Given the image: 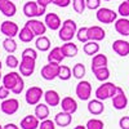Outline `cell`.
<instances>
[{"instance_id": "d590c367", "label": "cell", "mask_w": 129, "mask_h": 129, "mask_svg": "<svg viewBox=\"0 0 129 129\" xmlns=\"http://www.w3.org/2000/svg\"><path fill=\"white\" fill-rule=\"evenodd\" d=\"M72 7H74L75 12L81 14V13H84L85 8H87V2L85 0H72Z\"/></svg>"}, {"instance_id": "4316f807", "label": "cell", "mask_w": 129, "mask_h": 129, "mask_svg": "<svg viewBox=\"0 0 129 129\" xmlns=\"http://www.w3.org/2000/svg\"><path fill=\"white\" fill-rule=\"evenodd\" d=\"M64 56L62 53L61 47H54L48 54V62H54V63H61L63 61Z\"/></svg>"}, {"instance_id": "74e56055", "label": "cell", "mask_w": 129, "mask_h": 129, "mask_svg": "<svg viewBox=\"0 0 129 129\" xmlns=\"http://www.w3.org/2000/svg\"><path fill=\"white\" fill-rule=\"evenodd\" d=\"M85 126H87V129H103L105 124L100 119H90L87 121V125Z\"/></svg>"}, {"instance_id": "7c38bea8", "label": "cell", "mask_w": 129, "mask_h": 129, "mask_svg": "<svg viewBox=\"0 0 129 129\" xmlns=\"http://www.w3.org/2000/svg\"><path fill=\"white\" fill-rule=\"evenodd\" d=\"M19 109V102L16 98H7L3 100L2 105H0V110H2L5 115H14Z\"/></svg>"}, {"instance_id": "7a4b0ae2", "label": "cell", "mask_w": 129, "mask_h": 129, "mask_svg": "<svg viewBox=\"0 0 129 129\" xmlns=\"http://www.w3.org/2000/svg\"><path fill=\"white\" fill-rule=\"evenodd\" d=\"M78 32V26L74 19H64L62 22L61 28L58 30V36L62 41H71Z\"/></svg>"}, {"instance_id": "277c9868", "label": "cell", "mask_w": 129, "mask_h": 129, "mask_svg": "<svg viewBox=\"0 0 129 129\" xmlns=\"http://www.w3.org/2000/svg\"><path fill=\"white\" fill-rule=\"evenodd\" d=\"M47 12L45 7H41L38 4V2H27L23 5V14L27 18H35V17H41Z\"/></svg>"}, {"instance_id": "f5cc1de1", "label": "cell", "mask_w": 129, "mask_h": 129, "mask_svg": "<svg viewBox=\"0 0 129 129\" xmlns=\"http://www.w3.org/2000/svg\"><path fill=\"white\" fill-rule=\"evenodd\" d=\"M0 129H4V126H3V125H0Z\"/></svg>"}, {"instance_id": "5bb4252c", "label": "cell", "mask_w": 129, "mask_h": 129, "mask_svg": "<svg viewBox=\"0 0 129 129\" xmlns=\"http://www.w3.org/2000/svg\"><path fill=\"white\" fill-rule=\"evenodd\" d=\"M112 49L117 56L126 57L129 54V41L123 40V39H117L112 43Z\"/></svg>"}, {"instance_id": "6da1fadb", "label": "cell", "mask_w": 129, "mask_h": 129, "mask_svg": "<svg viewBox=\"0 0 129 129\" xmlns=\"http://www.w3.org/2000/svg\"><path fill=\"white\" fill-rule=\"evenodd\" d=\"M2 80H3V85L5 88H8L13 94H21L25 88V81L22 79V75L16 71L8 72L3 76Z\"/></svg>"}, {"instance_id": "8d00e7d4", "label": "cell", "mask_w": 129, "mask_h": 129, "mask_svg": "<svg viewBox=\"0 0 129 129\" xmlns=\"http://www.w3.org/2000/svg\"><path fill=\"white\" fill-rule=\"evenodd\" d=\"M5 64L10 69H16V67L19 66V61L13 53H9V54L7 56V58H5Z\"/></svg>"}, {"instance_id": "9f6ffc18", "label": "cell", "mask_w": 129, "mask_h": 129, "mask_svg": "<svg viewBox=\"0 0 129 129\" xmlns=\"http://www.w3.org/2000/svg\"><path fill=\"white\" fill-rule=\"evenodd\" d=\"M13 2H14V0H13Z\"/></svg>"}, {"instance_id": "30bf717a", "label": "cell", "mask_w": 129, "mask_h": 129, "mask_svg": "<svg viewBox=\"0 0 129 129\" xmlns=\"http://www.w3.org/2000/svg\"><path fill=\"white\" fill-rule=\"evenodd\" d=\"M0 31H2V34L5 35L7 38H14L16 35L19 34V27L16 22L7 19L0 25Z\"/></svg>"}, {"instance_id": "11a10c76", "label": "cell", "mask_w": 129, "mask_h": 129, "mask_svg": "<svg viewBox=\"0 0 129 129\" xmlns=\"http://www.w3.org/2000/svg\"><path fill=\"white\" fill-rule=\"evenodd\" d=\"M0 25H2V23H0Z\"/></svg>"}, {"instance_id": "c3c4849f", "label": "cell", "mask_w": 129, "mask_h": 129, "mask_svg": "<svg viewBox=\"0 0 129 129\" xmlns=\"http://www.w3.org/2000/svg\"><path fill=\"white\" fill-rule=\"evenodd\" d=\"M74 129H87V126H85V125H76Z\"/></svg>"}, {"instance_id": "d4e9b609", "label": "cell", "mask_w": 129, "mask_h": 129, "mask_svg": "<svg viewBox=\"0 0 129 129\" xmlns=\"http://www.w3.org/2000/svg\"><path fill=\"white\" fill-rule=\"evenodd\" d=\"M109 64V58H107L105 54H97L93 56V59H92V70H95V69H101V67H106Z\"/></svg>"}, {"instance_id": "f35d334b", "label": "cell", "mask_w": 129, "mask_h": 129, "mask_svg": "<svg viewBox=\"0 0 129 129\" xmlns=\"http://www.w3.org/2000/svg\"><path fill=\"white\" fill-rule=\"evenodd\" d=\"M117 13H119L121 17H129V0H124V2L119 5L117 8Z\"/></svg>"}, {"instance_id": "3957f363", "label": "cell", "mask_w": 129, "mask_h": 129, "mask_svg": "<svg viewBox=\"0 0 129 129\" xmlns=\"http://www.w3.org/2000/svg\"><path fill=\"white\" fill-rule=\"evenodd\" d=\"M116 90H117V85H115L114 83H110V81H103L102 85H100L95 89L94 94H95V98H98L101 101H106L109 98H112Z\"/></svg>"}, {"instance_id": "9c48e42d", "label": "cell", "mask_w": 129, "mask_h": 129, "mask_svg": "<svg viewBox=\"0 0 129 129\" xmlns=\"http://www.w3.org/2000/svg\"><path fill=\"white\" fill-rule=\"evenodd\" d=\"M75 93H76L79 100L88 101L90 98V94H92V85H90V83L87 81V80H80L78 83V85H76Z\"/></svg>"}, {"instance_id": "681fc988", "label": "cell", "mask_w": 129, "mask_h": 129, "mask_svg": "<svg viewBox=\"0 0 129 129\" xmlns=\"http://www.w3.org/2000/svg\"><path fill=\"white\" fill-rule=\"evenodd\" d=\"M2 67H3V63H2V61H0V70H2Z\"/></svg>"}, {"instance_id": "f907efd6", "label": "cell", "mask_w": 129, "mask_h": 129, "mask_svg": "<svg viewBox=\"0 0 129 129\" xmlns=\"http://www.w3.org/2000/svg\"><path fill=\"white\" fill-rule=\"evenodd\" d=\"M4 2H7V0H0V4H3Z\"/></svg>"}, {"instance_id": "f1b7e54d", "label": "cell", "mask_w": 129, "mask_h": 129, "mask_svg": "<svg viewBox=\"0 0 129 129\" xmlns=\"http://www.w3.org/2000/svg\"><path fill=\"white\" fill-rule=\"evenodd\" d=\"M35 47L40 52H48L50 49V40L45 36V35H41L36 39L35 41Z\"/></svg>"}, {"instance_id": "60d3db41", "label": "cell", "mask_w": 129, "mask_h": 129, "mask_svg": "<svg viewBox=\"0 0 129 129\" xmlns=\"http://www.w3.org/2000/svg\"><path fill=\"white\" fill-rule=\"evenodd\" d=\"M87 2V8L90 10H97L101 8V0H85Z\"/></svg>"}, {"instance_id": "4dcf8cb0", "label": "cell", "mask_w": 129, "mask_h": 129, "mask_svg": "<svg viewBox=\"0 0 129 129\" xmlns=\"http://www.w3.org/2000/svg\"><path fill=\"white\" fill-rule=\"evenodd\" d=\"M18 38H19V40L21 41H23V43H30V41H32L34 40V38H35V34L32 32L27 26H25L22 30L19 31V34H18Z\"/></svg>"}, {"instance_id": "e575fe53", "label": "cell", "mask_w": 129, "mask_h": 129, "mask_svg": "<svg viewBox=\"0 0 129 129\" xmlns=\"http://www.w3.org/2000/svg\"><path fill=\"white\" fill-rule=\"evenodd\" d=\"M76 38L80 43L85 44L87 41H89V36H88V27H80L76 32Z\"/></svg>"}, {"instance_id": "9a60e30c", "label": "cell", "mask_w": 129, "mask_h": 129, "mask_svg": "<svg viewBox=\"0 0 129 129\" xmlns=\"http://www.w3.org/2000/svg\"><path fill=\"white\" fill-rule=\"evenodd\" d=\"M44 22H45L47 27L50 28L52 31H57L62 26V21H61L59 16L56 13H47L45 18H44Z\"/></svg>"}, {"instance_id": "ee69618b", "label": "cell", "mask_w": 129, "mask_h": 129, "mask_svg": "<svg viewBox=\"0 0 129 129\" xmlns=\"http://www.w3.org/2000/svg\"><path fill=\"white\" fill-rule=\"evenodd\" d=\"M119 126L121 129H129V116H123L119 120Z\"/></svg>"}, {"instance_id": "816d5d0a", "label": "cell", "mask_w": 129, "mask_h": 129, "mask_svg": "<svg viewBox=\"0 0 129 129\" xmlns=\"http://www.w3.org/2000/svg\"><path fill=\"white\" fill-rule=\"evenodd\" d=\"M0 79H3V78H2V70H0Z\"/></svg>"}, {"instance_id": "bcb514c9", "label": "cell", "mask_w": 129, "mask_h": 129, "mask_svg": "<svg viewBox=\"0 0 129 129\" xmlns=\"http://www.w3.org/2000/svg\"><path fill=\"white\" fill-rule=\"evenodd\" d=\"M36 2H38V4L39 5H41V7H48L49 4H52V0H36Z\"/></svg>"}, {"instance_id": "b9f144b4", "label": "cell", "mask_w": 129, "mask_h": 129, "mask_svg": "<svg viewBox=\"0 0 129 129\" xmlns=\"http://www.w3.org/2000/svg\"><path fill=\"white\" fill-rule=\"evenodd\" d=\"M21 57H31V58L36 59L38 58V53H36L35 49H32V48H26L22 52V56H21Z\"/></svg>"}, {"instance_id": "ffe728a7", "label": "cell", "mask_w": 129, "mask_h": 129, "mask_svg": "<svg viewBox=\"0 0 129 129\" xmlns=\"http://www.w3.org/2000/svg\"><path fill=\"white\" fill-rule=\"evenodd\" d=\"M40 120L35 115H27L21 120V129H38Z\"/></svg>"}, {"instance_id": "ac0fdd59", "label": "cell", "mask_w": 129, "mask_h": 129, "mask_svg": "<svg viewBox=\"0 0 129 129\" xmlns=\"http://www.w3.org/2000/svg\"><path fill=\"white\" fill-rule=\"evenodd\" d=\"M115 30L119 35L129 36V19L126 17H121L115 21Z\"/></svg>"}, {"instance_id": "ba28073f", "label": "cell", "mask_w": 129, "mask_h": 129, "mask_svg": "<svg viewBox=\"0 0 129 129\" xmlns=\"http://www.w3.org/2000/svg\"><path fill=\"white\" fill-rule=\"evenodd\" d=\"M36 59L31 57H21V63H19V74L22 76H31L35 71L36 66Z\"/></svg>"}, {"instance_id": "8fae6325", "label": "cell", "mask_w": 129, "mask_h": 129, "mask_svg": "<svg viewBox=\"0 0 129 129\" xmlns=\"http://www.w3.org/2000/svg\"><path fill=\"white\" fill-rule=\"evenodd\" d=\"M25 26H27L32 32L35 34V36H41L47 32V25L45 22H41L39 19L35 18H30L27 22L25 23Z\"/></svg>"}, {"instance_id": "836d02e7", "label": "cell", "mask_w": 129, "mask_h": 129, "mask_svg": "<svg viewBox=\"0 0 129 129\" xmlns=\"http://www.w3.org/2000/svg\"><path fill=\"white\" fill-rule=\"evenodd\" d=\"M3 48L8 52V53H14L17 50V43L13 38H7L3 41Z\"/></svg>"}, {"instance_id": "cb8c5ba5", "label": "cell", "mask_w": 129, "mask_h": 129, "mask_svg": "<svg viewBox=\"0 0 129 129\" xmlns=\"http://www.w3.org/2000/svg\"><path fill=\"white\" fill-rule=\"evenodd\" d=\"M0 12L5 17H13L17 13V7L13 3V0H7L3 4H0Z\"/></svg>"}, {"instance_id": "83f0119b", "label": "cell", "mask_w": 129, "mask_h": 129, "mask_svg": "<svg viewBox=\"0 0 129 129\" xmlns=\"http://www.w3.org/2000/svg\"><path fill=\"white\" fill-rule=\"evenodd\" d=\"M83 50H84L85 54H88V56L97 54V53L100 52V44H98V41H93V40L87 41L84 44V47H83Z\"/></svg>"}, {"instance_id": "7bdbcfd3", "label": "cell", "mask_w": 129, "mask_h": 129, "mask_svg": "<svg viewBox=\"0 0 129 129\" xmlns=\"http://www.w3.org/2000/svg\"><path fill=\"white\" fill-rule=\"evenodd\" d=\"M52 4H54L59 8H66L71 4V0H52Z\"/></svg>"}, {"instance_id": "5b68a950", "label": "cell", "mask_w": 129, "mask_h": 129, "mask_svg": "<svg viewBox=\"0 0 129 129\" xmlns=\"http://www.w3.org/2000/svg\"><path fill=\"white\" fill-rule=\"evenodd\" d=\"M95 17L98 22L109 25V23H114L117 19V13L110 8H100V9H97Z\"/></svg>"}, {"instance_id": "44dd1931", "label": "cell", "mask_w": 129, "mask_h": 129, "mask_svg": "<svg viewBox=\"0 0 129 129\" xmlns=\"http://www.w3.org/2000/svg\"><path fill=\"white\" fill-rule=\"evenodd\" d=\"M44 100H45V103L48 106H52V107H56V106L61 105V97H59V94L56 90H52V89L44 92Z\"/></svg>"}, {"instance_id": "e0dca14e", "label": "cell", "mask_w": 129, "mask_h": 129, "mask_svg": "<svg viewBox=\"0 0 129 129\" xmlns=\"http://www.w3.org/2000/svg\"><path fill=\"white\" fill-rule=\"evenodd\" d=\"M61 107H62V111H66L69 114H75L78 110V102L72 97L67 95L61 100Z\"/></svg>"}, {"instance_id": "f6af8a7d", "label": "cell", "mask_w": 129, "mask_h": 129, "mask_svg": "<svg viewBox=\"0 0 129 129\" xmlns=\"http://www.w3.org/2000/svg\"><path fill=\"white\" fill-rule=\"evenodd\" d=\"M9 93H10V90L8 88H5L4 85H0V100H7Z\"/></svg>"}, {"instance_id": "d6986e66", "label": "cell", "mask_w": 129, "mask_h": 129, "mask_svg": "<svg viewBox=\"0 0 129 129\" xmlns=\"http://www.w3.org/2000/svg\"><path fill=\"white\" fill-rule=\"evenodd\" d=\"M72 121V114H69L66 111H61L54 116V123L56 125L64 128V126H69Z\"/></svg>"}, {"instance_id": "7dc6e473", "label": "cell", "mask_w": 129, "mask_h": 129, "mask_svg": "<svg viewBox=\"0 0 129 129\" xmlns=\"http://www.w3.org/2000/svg\"><path fill=\"white\" fill-rule=\"evenodd\" d=\"M4 129H19V126H17L13 123H8L7 125H4Z\"/></svg>"}, {"instance_id": "d6a6232c", "label": "cell", "mask_w": 129, "mask_h": 129, "mask_svg": "<svg viewBox=\"0 0 129 129\" xmlns=\"http://www.w3.org/2000/svg\"><path fill=\"white\" fill-rule=\"evenodd\" d=\"M85 71L87 70H85V66L83 63H76L72 67V76L79 80H83V78L85 76Z\"/></svg>"}, {"instance_id": "4fadbf2b", "label": "cell", "mask_w": 129, "mask_h": 129, "mask_svg": "<svg viewBox=\"0 0 129 129\" xmlns=\"http://www.w3.org/2000/svg\"><path fill=\"white\" fill-rule=\"evenodd\" d=\"M111 100H112L114 109H116V110H124L125 107L128 106V98H126L124 90L120 87H117V90H116L115 95L112 97Z\"/></svg>"}, {"instance_id": "603a6c76", "label": "cell", "mask_w": 129, "mask_h": 129, "mask_svg": "<svg viewBox=\"0 0 129 129\" xmlns=\"http://www.w3.org/2000/svg\"><path fill=\"white\" fill-rule=\"evenodd\" d=\"M61 49H62V53H63L64 58H66V57H67V58H72V57L76 56L78 52H79L78 45L74 44L72 41H66L64 44H62Z\"/></svg>"}, {"instance_id": "db71d44e", "label": "cell", "mask_w": 129, "mask_h": 129, "mask_svg": "<svg viewBox=\"0 0 129 129\" xmlns=\"http://www.w3.org/2000/svg\"><path fill=\"white\" fill-rule=\"evenodd\" d=\"M103 2H111V0H103Z\"/></svg>"}, {"instance_id": "f546056e", "label": "cell", "mask_w": 129, "mask_h": 129, "mask_svg": "<svg viewBox=\"0 0 129 129\" xmlns=\"http://www.w3.org/2000/svg\"><path fill=\"white\" fill-rule=\"evenodd\" d=\"M92 72H93V75L95 76V79L97 80H100V81H107L109 80V78H110V70H109V67H101V69H95V70H92Z\"/></svg>"}, {"instance_id": "ab89813d", "label": "cell", "mask_w": 129, "mask_h": 129, "mask_svg": "<svg viewBox=\"0 0 129 129\" xmlns=\"http://www.w3.org/2000/svg\"><path fill=\"white\" fill-rule=\"evenodd\" d=\"M39 129H56V123H54V120L45 119L40 123Z\"/></svg>"}, {"instance_id": "7402d4cb", "label": "cell", "mask_w": 129, "mask_h": 129, "mask_svg": "<svg viewBox=\"0 0 129 129\" xmlns=\"http://www.w3.org/2000/svg\"><path fill=\"white\" fill-rule=\"evenodd\" d=\"M88 111L92 114V115H95L98 116L101 115L103 111H105V105L101 100L95 98V100H92L88 102Z\"/></svg>"}, {"instance_id": "8992f818", "label": "cell", "mask_w": 129, "mask_h": 129, "mask_svg": "<svg viewBox=\"0 0 129 129\" xmlns=\"http://www.w3.org/2000/svg\"><path fill=\"white\" fill-rule=\"evenodd\" d=\"M59 63H54V62H48V64L41 67L40 75L44 80H54L56 78H58V72H59Z\"/></svg>"}, {"instance_id": "2e32d148", "label": "cell", "mask_w": 129, "mask_h": 129, "mask_svg": "<svg viewBox=\"0 0 129 129\" xmlns=\"http://www.w3.org/2000/svg\"><path fill=\"white\" fill-rule=\"evenodd\" d=\"M88 36H89V40H93V41H101L106 38V31L101 27V26H90L88 27Z\"/></svg>"}, {"instance_id": "52a82bcc", "label": "cell", "mask_w": 129, "mask_h": 129, "mask_svg": "<svg viewBox=\"0 0 129 129\" xmlns=\"http://www.w3.org/2000/svg\"><path fill=\"white\" fill-rule=\"evenodd\" d=\"M41 97H44V90L40 87H31L26 90L25 100L30 106H36L38 103H40Z\"/></svg>"}, {"instance_id": "1f68e13d", "label": "cell", "mask_w": 129, "mask_h": 129, "mask_svg": "<svg viewBox=\"0 0 129 129\" xmlns=\"http://www.w3.org/2000/svg\"><path fill=\"white\" fill-rule=\"evenodd\" d=\"M72 76V70L66 66V64H61L59 66V72H58V79L63 80V81H67L70 80Z\"/></svg>"}, {"instance_id": "484cf974", "label": "cell", "mask_w": 129, "mask_h": 129, "mask_svg": "<svg viewBox=\"0 0 129 129\" xmlns=\"http://www.w3.org/2000/svg\"><path fill=\"white\" fill-rule=\"evenodd\" d=\"M35 116L39 120H45L49 116V107L47 103H38L35 106Z\"/></svg>"}]
</instances>
